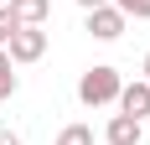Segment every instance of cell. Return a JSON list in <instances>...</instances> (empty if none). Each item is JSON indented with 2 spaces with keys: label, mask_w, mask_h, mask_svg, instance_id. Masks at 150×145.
Segmentation results:
<instances>
[{
  "label": "cell",
  "mask_w": 150,
  "mask_h": 145,
  "mask_svg": "<svg viewBox=\"0 0 150 145\" xmlns=\"http://www.w3.org/2000/svg\"><path fill=\"white\" fill-rule=\"evenodd\" d=\"M119 68H109V62H98V68H88L83 78H78V99L88 104V109H104V104H119Z\"/></svg>",
  "instance_id": "6da1fadb"
},
{
  "label": "cell",
  "mask_w": 150,
  "mask_h": 145,
  "mask_svg": "<svg viewBox=\"0 0 150 145\" xmlns=\"http://www.w3.org/2000/svg\"><path fill=\"white\" fill-rule=\"evenodd\" d=\"M140 135H145V130H140V119H129V114H114L104 124V140L109 145H140Z\"/></svg>",
  "instance_id": "5b68a950"
},
{
  "label": "cell",
  "mask_w": 150,
  "mask_h": 145,
  "mask_svg": "<svg viewBox=\"0 0 150 145\" xmlns=\"http://www.w3.org/2000/svg\"><path fill=\"white\" fill-rule=\"evenodd\" d=\"M119 114H129V119H140V124H145V114H150V83H145V78L119 88Z\"/></svg>",
  "instance_id": "277c9868"
},
{
  "label": "cell",
  "mask_w": 150,
  "mask_h": 145,
  "mask_svg": "<svg viewBox=\"0 0 150 145\" xmlns=\"http://www.w3.org/2000/svg\"><path fill=\"white\" fill-rule=\"evenodd\" d=\"M0 5H11V0H0Z\"/></svg>",
  "instance_id": "5bb4252c"
},
{
  "label": "cell",
  "mask_w": 150,
  "mask_h": 145,
  "mask_svg": "<svg viewBox=\"0 0 150 145\" xmlns=\"http://www.w3.org/2000/svg\"><path fill=\"white\" fill-rule=\"evenodd\" d=\"M11 11L21 26H42L47 16H52V0H11Z\"/></svg>",
  "instance_id": "8992f818"
},
{
  "label": "cell",
  "mask_w": 150,
  "mask_h": 145,
  "mask_svg": "<svg viewBox=\"0 0 150 145\" xmlns=\"http://www.w3.org/2000/svg\"><path fill=\"white\" fill-rule=\"evenodd\" d=\"M57 145H93V130L88 124H67V130L57 135Z\"/></svg>",
  "instance_id": "ba28073f"
},
{
  "label": "cell",
  "mask_w": 150,
  "mask_h": 145,
  "mask_svg": "<svg viewBox=\"0 0 150 145\" xmlns=\"http://www.w3.org/2000/svg\"><path fill=\"white\" fill-rule=\"evenodd\" d=\"M78 5H83V11H98V5H109V0H78Z\"/></svg>",
  "instance_id": "7c38bea8"
},
{
  "label": "cell",
  "mask_w": 150,
  "mask_h": 145,
  "mask_svg": "<svg viewBox=\"0 0 150 145\" xmlns=\"http://www.w3.org/2000/svg\"><path fill=\"white\" fill-rule=\"evenodd\" d=\"M124 16H135V21H150V0H114Z\"/></svg>",
  "instance_id": "30bf717a"
},
{
  "label": "cell",
  "mask_w": 150,
  "mask_h": 145,
  "mask_svg": "<svg viewBox=\"0 0 150 145\" xmlns=\"http://www.w3.org/2000/svg\"><path fill=\"white\" fill-rule=\"evenodd\" d=\"M0 145H21V135H16V130H0Z\"/></svg>",
  "instance_id": "8fae6325"
},
{
  "label": "cell",
  "mask_w": 150,
  "mask_h": 145,
  "mask_svg": "<svg viewBox=\"0 0 150 145\" xmlns=\"http://www.w3.org/2000/svg\"><path fill=\"white\" fill-rule=\"evenodd\" d=\"M124 21H129V16H124L119 5H98V11H88V36L93 42H119Z\"/></svg>",
  "instance_id": "7a4b0ae2"
},
{
  "label": "cell",
  "mask_w": 150,
  "mask_h": 145,
  "mask_svg": "<svg viewBox=\"0 0 150 145\" xmlns=\"http://www.w3.org/2000/svg\"><path fill=\"white\" fill-rule=\"evenodd\" d=\"M42 52H47V31L42 26H21L11 42H5V57L11 62H36Z\"/></svg>",
  "instance_id": "3957f363"
},
{
  "label": "cell",
  "mask_w": 150,
  "mask_h": 145,
  "mask_svg": "<svg viewBox=\"0 0 150 145\" xmlns=\"http://www.w3.org/2000/svg\"><path fill=\"white\" fill-rule=\"evenodd\" d=\"M16 88H21V78H16V62L5 57V47H0V99H11Z\"/></svg>",
  "instance_id": "52a82bcc"
},
{
  "label": "cell",
  "mask_w": 150,
  "mask_h": 145,
  "mask_svg": "<svg viewBox=\"0 0 150 145\" xmlns=\"http://www.w3.org/2000/svg\"><path fill=\"white\" fill-rule=\"evenodd\" d=\"M16 31H21V21H16V11H11V5H0V47L11 42Z\"/></svg>",
  "instance_id": "9c48e42d"
},
{
  "label": "cell",
  "mask_w": 150,
  "mask_h": 145,
  "mask_svg": "<svg viewBox=\"0 0 150 145\" xmlns=\"http://www.w3.org/2000/svg\"><path fill=\"white\" fill-rule=\"evenodd\" d=\"M145 83H150V52H145Z\"/></svg>",
  "instance_id": "4fadbf2b"
}]
</instances>
